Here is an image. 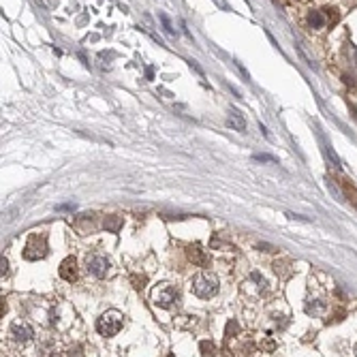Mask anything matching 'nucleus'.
<instances>
[{
  "instance_id": "f257e3e1",
  "label": "nucleus",
  "mask_w": 357,
  "mask_h": 357,
  "mask_svg": "<svg viewBox=\"0 0 357 357\" xmlns=\"http://www.w3.org/2000/svg\"><path fill=\"white\" fill-rule=\"evenodd\" d=\"M191 289L193 293L201 300H210L218 293V278L212 272H199L195 278L191 280Z\"/></svg>"
},
{
  "instance_id": "f03ea898",
  "label": "nucleus",
  "mask_w": 357,
  "mask_h": 357,
  "mask_svg": "<svg viewBox=\"0 0 357 357\" xmlns=\"http://www.w3.org/2000/svg\"><path fill=\"white\" fill-rule=\"evenodd\" d=\"M124 325V316L122 312H118V310H107L101 314V319L97 321V329H99V334L101 336H116L120 329H122Z\"/></svg>"
},
{
  "instance_id": "7ed1b4c3",
  "label": "nucleus",
  "mask_w": 357,
  "mask_h": 357,
  "mask_svg": "<svg viewBox=\"0 0 357 357\" xmlns=\"http://www.w3.org/2000/svg\"><path fill=\"white\" fill-rule=\"evenodd\" d=\"M152 302L160 308H173V306H178V302H180V293L171 285L165 282V285H158L152 289Z\"/></svg>"
},
{
  "instance_id": "20e7f679",
  "label": "nucleus",
  "mask_w": 357,
  "mask_h": 357,
  "mask_svg": "<svg viewBox=\"0 0 357 357\" xmlns=\"http://www.w3.org/2000/svg\"><path fill=\"white\" fill-rule=\"evenodd\" d=\"M47 255V238L45 235H30L24 248V257L28 261H39Z\"/></svg>"
},
{
  "instance_id": "39448f33",
  "label": "nucleus",
  "mask_w": 357,
  "mask_h": 357,
  "mask_svg": "<svg viewBox=\"0 0 357 357\" xmlns=\"http://www.w3.org/2000/svg\"><path fill=\"white\" fill-rule=\"evenodd\" d=\"M32 336H35L32 327L28 325V323H24V321L13 323L11 329H9V340L13 342V347H17V349H22V347L28 345V342L32 340Z\"/></svg>"
},
{
  "instance_id": "423d86ee",
  "label": "nucleus",
  "mask_w": 357,
  "mask_h": 357,
  "mask_svg": "<svg viewBox=\"0 0 357 357\" xmlns=\"http://www.w3.org/2000/svg\"><path fill=\"white\" fill-rule=\"evenodd\" d=\"M109 261L107 257H101V255H94V257H88V272L97 278H105L107 272H109Z\"/></svg>"
},
{
  "instance_id": "0eeeda50",
  "label": "nucleus",
  "mask_w": 357,
  "mask_h": 357,
  "mask_svg": "<svg viewBox=\"0 0 357 357\" xmlns=\"http://www.w3.org/2000/svg\"><path fill=\"white\" fill-rule=\"evenodd\" d=\"M60 278H64L66 282H73L77 278V261L73 257H66L60 263Z\"/></svg>"
},
{
  "instance_id": "6e6552de",
  "label": "nucleus",
  "mask_w": 357,
  "mask_h": 357,
  "mask_svg": "<svg viewBox=\"0 0 357 357\" xmlns=\"http://www.w3.org/2000/svg\"><path fill=\"white\" fill-rule=\"evenodd\" d=\"M188 259L193 261V263H197L201 267H207L210 265V259L204 255V251H201V246L199 244H193V246H188Z\"/></svg>"
},
{
  "instance_id": "1a4fd4ad",
  "label": "nucleus",
  "mask_w": 357,
  "mask_h": 357,
  "mask_svg": "<svg viewBox=\"0 0 357 357\" xmlns=\"http://www.w3.org/2000/svg\"><path fill=\"white\" fill-rule=\"evenodd\" d=\"M306 22H308V26H310L312 30H321V28H325L327 26V17H325V13L323 11H310L308 13V17H306Z\"/></svg>"
},
{
  "instance_id": "9d476101",
  "label": "nucleus",
  "mask_w": 357,
  "mask_h": 357,
  "mask_svg": "<svg viewBox=\"0 0 357 357\" xmlns=\"http://www.w3.org/2000/svg\"><path fill=\"white\" fill-rule=\"evenodd\" d=\"M227 126L233 131H246V122L238 109H231V116L227 118Z\"/></svg>"
},
{
  "instance_id": "9b49d317",
  "label": "nucleus",
  "mask_w": 357,
  "mask_h": 357,
  "mask_svg": "<svg viewBox=\"0 0 357 357\" xmlns=\"http://www.w3.org/2000/svg\"><path fill=\"white\" fill-rule=\"evenodd\" d=\"M325 310H327V302H323V300H314L312 304L306 306V312H308V314H323Z\"/></svg>"
},
{
  "instance_id": "f8f14e48",
  "label": "nucleus",
  "mask_w": 357,
  "mask_h": 357,
  "mask_svg": "<svg viewBox=\"0 0 357 357\" xmlns=\"http://www.w3.org/2000/svg\"><path fill=\"white\" fill-rule=\"evenodd\" d=\"M325 17H327V24H329V28H334L336 24H338V19H340V13L338 9H334V6H325Z\"/></svg>"
},
{
  "instance_id": "ddd939ff",
  "label": "nucleus",
  "mask_w": 357,
  "mask_h": 357,
  "mask_svg": "<svg viewBox=\"0 0 357 357\" xmlns=\"http://www.w3.org/2000/svg\"><path fill=\"white\" fill-rule=\"evenodd\" d=\"M345 56H347V62H351L357 69V47L353 43H345Z\"/></svg>"
},
{
  "instance_id": "4468645a",
  "label": "nucleus",
  "mask_w": 357,
  "mask_h": 357,
  "mask_svg": "<svg viewBox=\"0 0 357 357\" xmlns=\"http://www.w3.org/2000/svg\"><path fill=\"white\" fill-rule=\"evenodd\" d=\"M120 227H122V218L120 216H107L105 218V229H109V231L116 233Z\"/></svg>"
},
{
  "instance_id": "2eb2a0df",
  "label": "nucleus",
  "mask_w": 357,
  "mask_h": 357,
  "mask_svg": "<svg viewBox=\"0 0 357 357\" xmlns=\"http://www.w3.org/2000/svg\"><path fill=\"white\" fill-rule=\"evenodd\" d=\"M158 19H160V22H163V28H165V32H167V35H169V37H173V35H176V30L171 28V22H169V17H167L165 13H160V15H158Z\"/></svg>"
},
{
  "instance_id": "dca6fc26",
  "label": "nucleus",
  "mask_w": 357,
  "mask_h": 357,
  "mask_svg": "<svg viewBox=\"0 0 357 357\" xmlns=\"http://www.w3.org/2000/svg\"><path fill=\"white\" fill-rule=\"evenodd\" d=\"M201 353L204 355H214V345L212 342H207V340L201 342Z\"/></svg>"
},
{
  "instance_id": "f3484780",
  "label": "nucleus",
  "mask_w": 357,
  "mask_h": 357,
  "mask_svg": "<svg viewBox=\"0 0 357 357\" xmlns=\"http://www.w3.org/2000/svg\"><path fill=\"white\" fill-rule=\"evenodd\" d=\"M255 160H261V163H276V158L267 156V154H255Z\"/></svg>"
},
{
  "instance_id": "a211bd4d",
  "label": "nucleus",
  "mask_w": 357,
  "mask_h": 357,
  "mask_svg": "<svg viewBox=\"0 0 357 357\" xmlns=\"http://www.w3.org/2000/svg\"><path fill=\"white\" fill-rule=\"evenodd\" d=\"M0 267H2V269H0V274H2V276L9 272V261L4 259V255H2V259H0Z\"/></svg>"
},
{
  "instance_id": "6ab92c4d",
  "label": "nucleus",
  "mask_w": 357,
  "mask_h": 357,
  "mask_svg": "<svg viewBox=\"0 0 357 357\" xmlns=\"http://www.w3.org/2000/svg\"><path fill=\"white\" fill-rule=\"evenodd\" d=\"M133 282H135V285H133L135 289H144V282H146V278H144V276H141V278H133Z\"/></svg>"
},
{
  "instance_id": "aec40b11",
  "label": "nucleus",
  "mask_w": 357,
  "mask_h": 357,
  "mask_svg": "<svg viewBox=\"0 0 357 357\" xmlns=\"http://www.w3.org/2000/svg\"><path fill=\"white\" fill-rule=\"evenodd\" d=\"M188 64H191V69H195V71H197V73H199V75H204V71H201V69H199V64H197V62H195V60H188Z\"/></svg>"
},
{
  "instance_id": "412c9836",
  "label": "nucleus",
  "mask_w": 357,
  "mask_h": 357,
  "mask_svg": "<svg viewBox=\"0 0 357 357\" xmlns=\"http://www.w3.org/2000/svg\"><path fill=\"white\" fill-rule=\"evenodd\" d=\"M214 2H216V4H218L223 11H229V9H231V6H229V4L225 2V0H214Z\"/></svg>"
},
{
  "instance_id": "4be33fe9",
  "label": "nucleus",
  "mask_w": 357,
  "mask_h": 357,
  "mask_svg": "<svg viewBox=\"0 0 357 357\" xmlns=\"http://www.w3.org/2000/svg\"><path fill=\"white\" fill-rule=\"evenodd\" d=\"M355 116H357V107H355Z\"/></svg>"
},
{
  "instance_id": "5701e85b",
  "label": "nucleus",
  "mask_w": 357,
  "mask_h": 357,
  "mask_svg": "<svg viewBox=\"0 0 357 357\" xmlns=\"http://www.w3.org/2000/svg\"><path fill=\"white\" fill-rule=\"evenodd\" d=\"M355 355H357V347H355Z\"/></svg>"
}]
</instances>
